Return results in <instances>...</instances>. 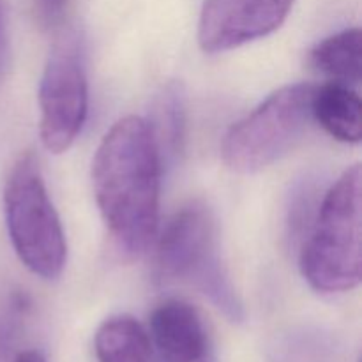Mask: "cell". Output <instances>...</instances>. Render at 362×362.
<instances>
[{"label":"cell","instance_id":"6da1fadb","mask_svg":"<svg viewBox=\"0 0 362 362\" xmlns=\"http://www.w3.org/2000/svg\"><path fill=\"white\" fill-rule=\"evenodd\" d=\"M161 148L148 120L129 115L103 136L92 159V189L117 250L138 258L159 228Z\"/></svg>","mask_w":362,"mask_h":362},{"label":"cell","instance_id":"7a4b0ae2","mask_svg":"<svg viewBox=\"0 0 362 362\" xmlns=\"http://www.w3.org/2000/svg\"><path fill=\"white\" fill-rule=\"evenodd\" d=\"M154 265L159 281L187 283L230 322L244 320V306L221 260L218 223L204 202H189L170 218L156 243Z\"/></svg>","mask_w":362,"mask_h":362},{"label":"cell","instance_id":"3957f363","mask_svg":"<svg viewBox=\"0 0 362 362\" xmlns=\"http://www.w3.org/2000/svg\"><path fill=\"white\" fill-rule=\"evenodd\" d=\"M362 173L354 165L325 193L311 235L300 251V272L318 293H345L361 281Z\"/></svg>","mask_w":362,"mask_h":362},{"label":"cell","instance_id":"277c9868","mask_svg":"<svg viewBox=\"0 0 362 362\" xmlns=\"http://www.w3.org/2000/svg\"><path fill=\"white\" fill-rule=\"evenodd\" d=\"M7 233L21 264L42 279H57L66 269L67 243L37 158L20 156L4 187Z\"/></svg>","mask_w":362,"mask_h":362},{"label":"cell","instance_id":"5b68a950","mask_svg":"<svg viewBox=\"0 0 362 362\" xmlns=\"http://www.w3.org/2000/svg\"><path fill=\"white\" fill-rule=\"evenodd\" d=\"M315 85H285L244 119L233 124L221 144L223 163L235 173H257L296 148L313 122Z\"/></svg>","mask_w":362,"mask_h":362},{"label":"cell","instance_id":"8992f818","mask_svg":"<svg viewBox=\"0 0 362 362\" xmlns=\"http://www.w3.org/2000/svg\"><path fill=\"white\" fill-rule=\"evenodd\" d=\"M39 134L46 151H69L88 110L87 74L76 37H62L49 52L39 83Z\"/></svg>","mask_w":362,"mask_h":362},{"label":"cell","instance_id":"52a82bcc","mask_svg":"<svg viewBox=\"0 0 362 362\" xmlns=\"http://www.w3.org/2000/svg\"><path fill=\"white\" fill-rule=\"evenodd\" d=\"M296 0H205L198 20V45L225 53L267 37L288 18Z\"/></svg>","mask_w":362,"mask_h":362},{"label":"cell","instance_id":"ba28073f","mask_svg":"<svg viewBox=\"0 0 362 362\" xmlns=\"http://www.w3.org/2000/svg\"><path fill=\"white\" fill-rule=\"evenodd\" d=\"M151 334L165 362H218L204 318L186 300L159 304L151 318Z\"/></svg>","mask_w":362,"mask_h":362},{"label":"cell","instance_id":"9c48e42d","mask_svg":"<svg viewBox=\"0 0 362 362\" xmlns=\"http://www.w3.org/2000/svg\"><path fill=\"white\" fill-rule=\"evenodd\" d=\"M362 105L352 85L327 81L315 85L311 98L313 120L334 140L341 144H359L362 138Z\"/></svg>","mask_w":362,"mask_h":362},{"label":"cell","instance_id":"30bf717a","mask_svg":"<svg viewBox=\"0 0 362 362\" xmlns=\"http://www.w3.org/2000/svg\"><path fill=\"white\" fill-rule=\"evenodd\" d=\"M98 362H154L147 331L136 318L117 315L95 332Z\"/></svg>","mask_w":362,"mask_h":362},{"label":"cell","instance_id":"8fae6325","mask_svg":"<svg viewBox=\"0 0 362 362\" xmlns=\"http://www.w3.org/2000/svg\"><path fill=\"white\" fill-rule=\"evenodd\" d=\"M310 64L315 71L332 81L357 85L362 71V34L361 28H345L329 35L310 52Z\"/></svg>","mask_w":362,"mask_h":362},{"label":"cell","instance_id":"7c38bea8","mask_svg":"<svg viewBox=\"0 0 362 362\" xmlns=\"http://www.w3.org/2000/svg\"><path fill=\"white\" fill-rule=\"evenodd\" d=\"M151 124L159 148H168L170 154L182 151L186 133V105L184 92L179 83H170L163 88L156 103V122Z\"/></svg>","mask_w":362,"mask_h":362},{"label":"cell","instance_id":"4fadbf2b","mask_svg":"<svg viewBox=\"0 0 362 362\" xmlns=\"http://www.w3.org/2000/svg\"><path fill=\"white\" fill-rule=\"evenodd\" d=\"M71 0H34V9L37 21L42 28H57L62 25L69 9Z\"/></svg>","mask_w":362,"mask_h":362},{"label":"cell","instance_id":"5bb4252c","mask_svg":"<svg viewBox=\"0 0 362 362\" xmlns=\"http://www.w3.org/2000/svg\"><path fill=\"white\" fill-rule=\"evenodd\" d=\"M14 362H48V361H46V357L42 356L41 352H37V350H28V352H21Z\"/></svg>","mask_w":362,"mask_h":362},{"label":"cell","instance_id":"9a60e30c","mask_svg":"<svg viewBox=\"0 0 362 362\" xmlns=\"http://www.w3.org/2000/svg\"><path fill=\"white\" fill-rule=\"evenodd\" d=\"M4 37V4L2 0H0V41H2Z\"/></svg>","mask_w":362,"mask_h":362}]
</instances>
